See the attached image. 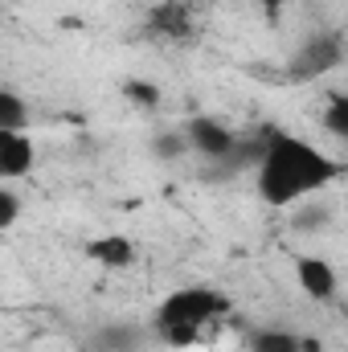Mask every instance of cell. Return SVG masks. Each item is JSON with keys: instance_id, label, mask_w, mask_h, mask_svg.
Instances as JSON below:
<instances>
[{"instance_id": "30bf717a", "label": "cell", "mask_w": 348, "mask_h": 352, "mask_svg": "<svg viewBox=\"0 0 348 352\" xmlns=\"http://www.w3.org/2000/svg\"><path fill=\"white\" fill-rule=\"evenodd\" d=\"M123 94H127V98H135L144 111H152V107L160 102V90L148 87V82H127V87H123Z\"/></svg>"}, {"instance_id": "5b68a950", "label": "cell", "mask_w": 348, "mask_h": 352, "mask_svg": "<svg viewBox=\"0 0 348 352\" xmlns=\"http://www.w3.org/2000/svg\"><path fill=\"white\" fill-rule=\"evenodd\" d=\"M37 164V144L29 131H0V180H21Z\"/></svg>"}, {"instance_id": "8fae6325", "label": "cell", "mask_w": 348, "mask_h": 352, "mask_svg": "<svg viewBox=\"0 0 348 352\" xmlns=\"http://www.w3.org/2000/svg\"><path fill=\"white\" fill-rule=\"evenodd\" d=\"M328 127H332V135H348V102L345 98H332V107H328Z\"/></svg>"}, {"instance_id": "3957f363", "label": "cell", "mask_w": 348, "mask_h": 352, "mask_svg": "<svg viewBox=\"0 0 348 352\" xmlns=\"http://www.w3.org/2000/svg\"><path fill=\"white\" fill-rule=\"evenodd\" d=\"M180 135H184V148L188 152H197L201 160H217V164H226L230 152L238 148V135L221 119H213V115H193L180 127Z\"/></svg>"}, {"instance_id": "9c48e42d", "label": "cell", "mask_w": 348, "mask_h": 352, "mask_svg": "<svg viewBox=\"0 0 348 352\" xmlns=\"http://www.w3.org/2000/svg\"><path fill=\"white\" fill-rule=\"evenodd\" d=\"M21 221V197L8 188V180H0V234L12 230Z\"/></svg>"}, {"instance_id": "6da1fadb", "label": "cell", "mask_w": 348, "mask_h": 352, "mask_svg": "<svg viewBox=\"0 0 348 352\" xmlns=\"http://www.w3.org/2000/svg\"><path fill=\"white\" fill-rule=\"evenodd\" d=\"M340 173H345V164L336 156H328L320 144H312L303 135H291V131H274L259 148L254 188H259L262 205L291 209V205L312 201L316 192H324Z\"/></svg>"}, {"instance_id": "7c38bea8", "label": "cell", "mask_w": 348, "mask_h": 352, "mask_svg": "<svg viewBox=\"0 0 348 352\" xmlns=\"http://www.w3.org/2000/svg\"><path fill=\"white\" fill-rule=\"evenodd\" d=\"M254 4H262V8H266V12H274V8H283V4H287V0H254Z\"/></svg>"}, {"instance_id": "52a82bcc", "label": "cell", "mask_w": 348, "mask_h": 352, "mask_svg": "<svg viewBox=\"0 0 348 352\" xmlns=\"http://www.w3.org/2000/svg\"><path fill=\"white\" fill-rule=\"evenodd\" d=\"M0 131H29V102L8 87H0Z\"/></svg>"}, {"instance_id": "ba28073f", "label": "cell", "mask_w": 348, "mask_h": 352, "mask_svg": "<svg viewBox=\"0 0 348 352\" xmlns=\"http://www.w3.org/2000/svg\"><path fill=\"white\" fill-rule=\"evenodd\" d=\"M250 352H303V336L287 328H262L250 336Z\"/></svg>"}, {"instance_id": "277c9868", "label": "cell", "mask_w": 348, "mask_h": 352, "mask_svg": "<svg viewBox=\"0 0 348 352\" xmlns=\"http://www.w3.org/2000/svg\"><path fill=\"white\" fill-rule=\"evenodd\" d=\"M295 283L312 303H332L340 291V274L324 254H295Z\"/></svg>"}, {"instance_id": "7a4b0ae2", "label": "cell", "mask_w": 348, "mask_h": 352, "mask_svg": "<svg viewBox=\"0 0 348 352\" xmlns=\"http://www.w3.org/2000/svg\"><path fill=\"white\" fill-rule=\"evenodd\" d=\"M230 311V299L217 291V287H176L168 291L160 303H156V316H152V332L173 344V349H188V344H201V336Z\"/></svg>"}, {"instance_id": "8992f818", "label": "cell", "mask_w": 348, "mask_h": 352, "mask_svg": "<svg viewBox=\"0 0 348 352\" xmlns=\"http://www.w3.org/2000/svg\"><path fill=\"white\" fill-rule=\"evenodd\" d=\"M87 258L102 270H127L135 263V242L127 234H102V238L87 242Z\"/></svg>"}]
</instances>
